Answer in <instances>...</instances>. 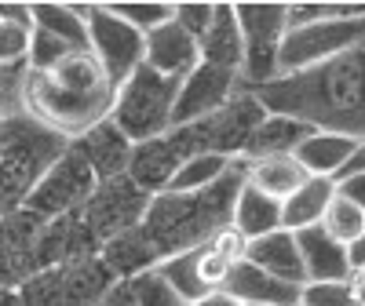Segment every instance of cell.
<instances>
[{
  "label": "cell",
  "mask_w": 365,
  "mask_h": 306,
  "mask_svg": "<svg viewBox=\"0 0 365 306\" xmlns=\"http://www.w3.org/2000/svg\"><path fill=\"white\" fill-rule=\"evenodd\" d=\"M91 190H96V175H91L81 153L73 146H66L51 161V168L37 179V186L29 190L22 208L41 219H58V216H70V211H81L84 201L91 197Z\"/></svg>",
  "instance_id": "9"
},
{
  "label": "cell",
  "mask_w": 365,
  "mask_h": 306,
  "mask_svg": "<svg viewBox=\"0 0 365 306\" xmlns=\"http://www.w3.org/2000/svg\"><path fill=\"white\" fill-rule=\"evenodd\" d=\"M227 164L230 161L216 157V153H201V157L187 161V164L175 172V179L168 182V194H197V190L212 186V182L227 172Z\"/></svg>",
  "instance_id": "29"
},
{
  "label": "cell",
  "mask_w": 365,
  "mask_h": 306,
  "mask_svg": "<svg viewBox=\"0 0 365 306\" xmlns=\"http://www.w3.org/2000/svg\"><path fill=\"white\" fill-rule=\"evenodd\" d=\"M245 186V161H230L227 172L212 182V186L197 194H158L150 197L146 216L139 223V233L146 237L150 252L158 255V263L194 252L205 241H212L223 226H230L234 201Z\"/></svg>",
  "instance_id": "2"
},
{
  "label": "cell",
  "mask_w": 365,
  "mask_h": 306,
  "mask_svg": "<svg viewBox=\"0 0 365 306\" xmlns=\"http://www.w3.org/2000/svg\"><path fill=\"white\" fill-rule=\"evenodd\" d=\"M70 146L66 135L51 132L26 110L0 120V219L22 208L37 179L51 168V161Z\"/></svg>",
  "instance_id": "4"
},
{
  "label": "cell",
  "mask_w": 365,
  "mask_h": 306,
  "mask_svg": "<svg viewBox=\"0 0 365 306\" xmlns=\"http://www.w3.org/2000/svg\"><path fill=\"white\" fill-rule=\"evenodd\" d=\"M29 51V29L0 22V66H26Z\"/></svg>",
  "instance_id": "38"
},
{
  "label": "cell",
  "mask_w": 365,
  "mask_h": 306,
  "mask_svg": "<svg viewBox=\"0 0 365 306\" xmlns=\"http://www.w3.org/2000/svg\"><path fill=\"white\" fill-rule=\"evenodd\" d=\"M70 146L84 157V164L91 168L96 182H106V179H117L128 172V161H132V142L113 128V120H99L91 125L88 132H81L77 139H70Z\"/></svg>",
  "instance_id": "14"
},
{
  "label": "cell",
  "mask_w": 365,
  "mask_h": 306,
  "mask_svg": "<svg viewBox=\"0 0 365 306\" xmlns=\"http://www.w3.org/2000/svg\"><path fill=\"white\" fill-rule=\"evenodd\" d=\"M99 259L110 266V273H113L117 281L139 278V273H146V270L158 266V255L150 252V244H146V237L139 233V226L110 237L103 248H99Z\"/></svg>",
  "instance_id": "25"
},
{
  "label": "cell",
  "mask_w": 365,
  "mask_h": 306,
  "mask_svg": "<svg viewBox=\"0 0 365 306\" xmlns=\"http://www.w3.org/2000/svg\"><path fill=\"white\" fill-rule=\"evenodd\" d=\"M365 172V139H358L354 142V149H351V157L340 164V172L332 175V182H340V179H351V175H361Z\"/></svg>",
  "instance_id": "41"
},
{
  "label": "cell",
  "mask_w": 365,
  "mask_h": 306,
  "mask_svg": "<svg viewBox=\"0 0 365 306\" xmlns=\"http://www.w3.org/2000/svg\"><path fill=\"white\" fill-rule=\"evenodd\" d=\"M347 263H351V273H358V270L365 266V233L347 244Z\"/></svg>",
  "instance_id": "43"
},
{
  "label": "cell",
  "mask_w": 365,
  "mask_h": 306,
  "mask_svg": "<svg viewBox=\"0 0 365 306\" xmlns=\"http://www.w3.org/2000/svg\"><path fill=\"white\" fill-rule=\"evenodd\" d=\"M22 306H66L63 302V281H58V266L55 270H37L19 285Z\"/></svg>",
  "instance_id": "33"
},
{
  "label": "cell",
  "mask_w": 365,
  "mask_h": 306,
  "mask_svg": "<svg viewBox=\"0 0 365 306\" xmlns=\"http://www.w3.org/2000/svg\"><path fill=\"white\" fill-rule=\"evenodd\" d=\"M197 63H201L197 41L182 33L175 22H165L158 29H150V33H143V66H150L154 73L182 80Z\"/></svg>",
  "instance_id": "15"
},
{
  "label": "cell",
  "mask_w": 365,
  "mask_h": 306,
  "mask_svg": "<svg viewBox=\"0 0 365 306\" xmlns=\"http://www.w3.org/2000/svg\"><path fill=\"white\" fill-rule=\"evenodd\" d=\"M296 306H365L354 281H318V285H303Z\"/></svg>",
  "instance_id": "31"
},
{
  "label": "cell",
  "mask_w": 365,
  "mask_h": 306,
  "mask_svg": "<svg viewBox=\"0 0 365 306\" xmlns=\"http://www.w3.org/2000/svg\"><path fill=\"white\" fill-rule=\"evenodd\" d=\"M110 15H117L120 22H128L139 33H150L165 22H172V4H161V0H143V4H106Z\"/></svg>",
  "instance_id": "32"
},
{
  "label": "cell",
  "mask_w": 365,
  "mask_h": 306,
  "mask_svg": "<svg viewBox=\"0 0 365 306\" xmlns=\"http://www.w3.org/2000/svg\"><path fill=\"white\" fill-rule=\"evenodd\" d=\"M296 248L303 259L307 285L318 281H351V263H347V244H340L325 226H307L296 230Z\"/></svg>",
  "instance_id": "16"
},
{
  "label": "cell",
  "mask_w": 365,
  "mask_h": 306,
  "mask_svg": "<svg viewBox=\"0 0 365 306\" xmlns=\"http://www.w3.org/2000/svg\"><path fill=\"white\" fill-rule=\"evenodd\" d=\"M201 153H205V128H201V120H194V125H175V128H168L158 139L135 142L125 175L135 182L143 194L158 197V194L168 190V182L175 179V172L187 161L201 157Z\"/></svg>",
  "instance_id": "7"
},
{
  "label": "cell",
  "mask_w": 365,
  "mask_h": 306,
  "mask_svg": "<svg viewBox=\"0 0 365 306\" xmlns=\"http://www.w3.org/2000/svg\"><path fill=\"white\" fill-rule=\"evenodd\" d=\"M354 149V139L347 135H336V132H314L307 135L299 146H296V164L307 172L311 179H332L340 172V164L351 157Z\"/></svg>",
  "instance_id": "23"
},
{
  "label": "cell",
  "mask_w": 365,
  "mask_h": 306,
  "mask_svg": "<svg viewBox=\"0 0 365 306\" xmlns=\"http://www.w3.org/2000/svg\"><path fill=\"white\" fill-rule=\"evenodd\" d=\"M26 66H0V120L26 110Z\"/></svg>",
  "instance_id": "35"
},
{
  "label": "cell",
  "mask_w": 365,
  "mask_h": 306,
  "mask_svg": "<svg viewBox=\"0 0 365 306\" xmlns=\"http://www.w3.org/2000/svg\"><path fill=\"white\" fill-rule=\"evenodd\" d=\"M237 91H241V77L237 73L220 70V66H208V63H197L187 77L179 80L175 106H172V128L212 117L216 110H223Z\"/></svg>",
  "instance_id": "12"
},
{
  "label": "cell",
  "mask_w": 365,
  "mask_h": 306,
  "mask_svg": "<svg viewBox=\"0 0 365 306\" xmlns=\"http://www.w3.org/2000/svg\"><path fill=\"white\" fill-rule=\"evenodd\" d=\"M245 91L267 113L296 117L314 132H336L358 142L365 139V37L329 63Z\"/></svg>",
  "instance_id": "1"
},
{
  "label": "cell",
  "mask_w": 365,
  "mask_h": 306,
  "mask_svg": "<svg viewBox=\"0 0 365 306\" xmlns=\"http://www.w3.org/2000/svg\"><path fill=\"white\" fill-rule=\"evenodd\" d=\"M58 281H63V302L66 306H99L106 299V292L117 285V278L99 255L63 263L58 266Z\"/></svg>",
  "instance_id": "19"
},
{
  "label": "cell",
  "mask_w": 365,
  "mask_h": 306,
  "mask_svg": "<svg viewBox=\"0 0 365 306\" xmlns=\"http://www.w3.org/2000/svg\"><path fill=\"white\" fill-rule=\"evenodd\" d=\"M230 226L249 241L256 237H267L274 230H282V201H274L259 190H252L249 182L241 186L237 201H234V211H230Z\"/></svg>",
  "instance_id": "22"
},
{
  "label": "cell",
  "mask_w": 365,
  "mask_h": 306,
  "mask_svg": "<svg viewBox=\"0 0 365 306\" xmlns=\"http://www.w3.org/2000/svg\"><path fill=\"white\" fill-rule=\"evenodd\" d=\"M117 88L103 77L91 51H73L48 73L26 70V113L37 117L51 132L77 139L91 125L110 117Z\"/></svg>",
  "instance_id": "3"
},
{
  "label": "cell",
  "mask_w": 365,
  "mask_h": 306,
  "mask_svg": "<svg viewBox=\"0 0 365 306\" xmlns=\"http://www.w3.org/2000/svg\"><path fill=\"white\" fill-rule=\"evenodd\" d=\"M99 306H139L132 281H117V285H113V288L106 292V299H103Z\"/></svg>",
  "instance_id": "42"
},
{
  "label": "cell",
  "mask_w": 365,
  "mask_h": 306,
  "mask_svg": "<svg viewBox=\"0 0 365 306\" xmlns=\"http://www.w3.org/2000/svg\"><path fill=\"white\" fill-rule=\"evenodd\" d=\"M223 295H230L237 306H296L299 302V288L296 285H285L270 273L256 270L252 263L241 259L220 288Z\"/></svg>",
  "instance_id": "17"
},
{
  "label": "cell",
  "mask_w": 365,
  "mask_h": 306,
  "mask_svg": "<svg viewBox=\"0 0 365 306\" xmlns=\"http://www.w3.org/2000/svg\"><path fill=\"white\" fill-rule=\"evenodd\" d=\"M351 281H354V288H358V295H361V302H365V266H361L358 273H351Z\"/></svg>",
  "instance_id": "46"
},
{
  "label": "cell",
  "mask_w": 365,
  "mask_h": 306,
  "mask_svg": "<svg viewBox=\"0 0 365 306\" xmlns=\"http://www.w3.org/2000/svg\"><path fill=\"white\" fill-rule=\"evenodd\" d=\"M0 22H4V26H26V29H34L29 4H8V0H0Z\"/></svg>",
  "instance_id": "40"
},
{
  "label": "cell",
  "mask_w": 365,
  "mask_h": 306,
  "mask_svg": "<svg viewBox=\"0 0 365 306\" xmlns=\"http://www.w3.org/2000/svg\"><path fill=\"white\" fill-rule=\"evenodd\" d=\"M212 11H216V4H205V0H182V4H172V22L187 37L201 41L208 22H212Z\"/></svg>",
  "instance_id": "36"
},
{
  "label": "cell",
  "mask_w": 365,
  "mask_h": 306,
  "mask_svg": "<svg viewBox=\"0 0 365 306\" xmlns=\"http://www.w3.org/2000/svg\"><path fill=\"white\" fill-rule=\"evenodd\" d=\"M263 117H267V110L249 95L245 88H241L223 110H216L212 117L201 120L205 153H216V157H223V161H237L241 153H245V146H249V135L256 132V125Z\"/></svg>",
  "instance_id": "13"
},
{
  "label": "cell",
  "mask_w": 365,
  "mask_h": 306,
  "mask_svg": "<svg viewBox=\"0 0 365 306\" xmlns=\"http://www.w3.org/2000/svg\"><path fill=\"white\" fill-rule=\"evenodd\" d=\"M241 33V88H259L278 77V51L289 33V4H234Z\"/></svg>",
  "instance_id": "6"
},
{
  "label": "cell",
  "mask_w": 365,
  "mask_h": 306,
  "mask_svg": "<svg viewBox=\"0 0 365 306\" xmlns=\"http://www.w3.org/2000/svg\"><path fill=\"white\" fill-rule=\"evenodd\" d=\"M0 306H22L19 288H4V285H0Z\"/></svg>",
  "instance_id": "45"
},
{
  "label": "cell",
  "mask_w": 365,
  "mask_h": 306,
  "mask_svg": "<svg viewBox=\"0 0 365 306\" xmlns=\"http://www.w3.org/2000/svg\"><path fill=\"white\" fill-rule=\"evenodd\" d=\"M245 263H252L256 270L270 273L285 285H296L303 288L307 285V273H303V259H299V248H296V237L289 230H274L267 237H256L245 244Z\"/></svg>",
  "instance_id": "18"
},
{
  "label": "cell",
  "mask_w": 365,
  "mask_h": 306,
  "mask_svg": "<svg viewBox=\"0 0 365 306\" xmlns=\"http://www.w3.org/2000/svg\"><path fill=\"white\" fill-rule=\"evenodd\" d=\"M332 186H336L340 197H347L351 204H358V208L365 211V172H361V175H351V179H340V182H332Z\"/></svg>",
  "instance_id": "39"
},
{
  "label": "cell",
  "mask_w": 365,
  "mask_h": 306,
  "mask_svg": "<svg viewBox=\"0 0 365 306\" xmlns=\"http://www.w3.org/2000/svg\"><path fill=\"white\" fill-rule=\"evenodd\" d=\"M311 175L303 172L296 164V157L289 153V157H263V161H245V182L252 190L274 197V201H285L292 197L303 182H307Z\"/></svg>",
  "instance_id": "24"
},
{
  "label": "cell",
  "mask_w": 365,
  "mask_h": 306,
  "mask_svg": "<svg viewBox=\"0 0 365 306\" xmlns=\"http://www.w3.org/2000/svg\"><path fill=\"white\" fill-rule=\"evenodd\" d=\"M29 273H34V270H29V263L11 248V241L4 233V223H0V285H4V288H19Z\"/></svg>",
  "instance_id": "37"
},
{
  "label": "cell",
  "mask_w": 365,
  "mask_h": 306,
  "mask_svg": "<svg viewBox=\"0 0 365 306\" xmlns=\"http://www.w3.org/2000/svg\"><path fill=\"white\" fill-rule=\"evenodd\" d=\"M154 273L158 278L187 302V306H194L197 299H205V295H212L208 292V285L201 281V270H197V252H182V255H172V259H165V263H158L154 266Z\"/></svg>",
  "instance_id": "28"
},
{
  "label": "cell",
  "mask_w": 365,
  "mask_h": 306,
  "mask_svg": "<svg viewBox=\"0 0 365 306\" xmlns=\"http://www.w3.org/2000/svg\"><path fill=\"white\" fill-rule=\"evenodd\" d=\"M66 55H73L70 44L48 37L44 29H29V51H26V70L29 73H48L63 63Z\"/></svg>",
  "instance_id": "34"
},
{
  "label": "cell",
  "mask_w": 365,
  "mask_h": 306,
  "mask_svg": "<svg viewBox=\"0 0 365 306\" xmlns=\"http://www.w3.org/2000/svg\"><path fill=\"white\" fill-rule=\"evenodd\" d=\"M365 37V15L361 19H332V22H311V26H289V33L278 51V77L311 70L318 63L344 55Z\"/></svg>",
  "instance_id": "8"
},
{
  "label": "cell",
  "mask_w": 365,
  "mask_h": 306,
  "mask_svg": "<svg viewBox=\"0 0 365 306\" xmlns=\"http://www.w3.org/2000/svg\"><path fill=\"white\" fill-rule=\"evenodd\" d=\"M84 29H88V51L113 88H120L143 66V33L128 22H120L117 15H110L106 4H88Z\"/></svg>",
  "instance_id": "10"
},
{
  "label": "cell",
  "mask_w": 365,
  "mask_h": 306,
  "mask_svg": "<svg viewBox=\"0 0 365 306\" xmlns=\"http://www.w3.org/2000/svg\"><path fill=\"white\" fill-rule=\"evenodd\" d=\"M146 204H150V194H143L128 175H117V179L96 182V190L81 208V223L96 233L99 244H106L110 237L139 226L146 216Z\"/></svg>",
  "instance_id": "11"
},
{
  "label": "cell",
  "mask_w": 365,
  "mask_h": 306,
  "mask_svg": "<svg viewBox=\"0 0 365 306\" xmlns=\"http://www.w3.org/2000/svg\"><path fill=\"white\" fill-rule=\"evenodd\" d=\"M332 194H336L332 179H307L292 197L282 201V230L296 233L307 226H322V216H325Z\"/></svg>",
  "instance_id": "26"
},
{
  "label": "cell",
  "mask_w": 365,
  "mask_h": 306,
  "mask_svg": "<svg viewBox=\"0 0 365 306\" xmlns=\"http://www.w3.org/2000/svg\"><path fill=\"white\" fill-rule=\"evenodd\" d=\"M314 135L311 125H303L296 117H282V113H267L256 132L249 135V146L241 153V161H263V157H289L296 153V146Z\"/></svg>",
  "instance_id": "20"
},
{
  "label": "cell",
  "mask_w": 365,
  "mask_h": 306,
  "mask_svg": "<svg viewBox=\"0 0 365 306\" xmlns=\"http://www.w3.org/2000/svg\"><path fill=\"white\" fill-rule=\"evenodd\" d=\"M84 8L77 4H29L34 29H44L48 37L70 44L73 51H88V29H84Z\"/></svg>",
  "instance_id": "27"
},
{
  "label": "cell",
  "mask_w": 365,
  "mask_h": 306,
  "mask_svg": "<svg viewBox=\"0 0 365 306\" xmlns=\"http://www.w3.org/2000/svg\"><path fill=\"white\" fill-rule=\"evenodd\" d=\"M322 226L336 237L340 244H351V241H358V237L365 233V211H361L358 204H351L347 197L332 194L325 216H322Z\"/></svg>",
  "instance_id": "30"
},
{
  "label": "cell",
  "mask_w": 365,
  "mask_h": 306,
  "mask_svg": "<svg viewBox=\"0 0 365 306\" xmlns=\"http://www.w3.org/2000/svg\"><path fill=\"white\" fill-rule=\"evenodd\" d=\"M175 91H179V80L161 77L150 66H139L113 95V106H110L113 128L125 135L132 146L165 135L172 128Z\"/></svg>",
  "instance_id": "5"
},
{
  "label": "cell",
  "mask_w": 365,
  "mask_h": 306,
  "mask_svg": "<svg viewBox=\"0 0 365 306\" xmlns=\"http://www.w3.org/2000/svg\"><path fill=\"white\" fill-rule=\"evenodd\" d=\"M197 55L201 63L220 66L241 77V33H237V19H234V4H216L212 22L205 29V37L197 41Z\"/></svg>",
  "instance_id": "21"
},
{
  "label": "cell",
  "mask_w": 365,
  "mask_h": 306,
  "mask_svg": "<svg viewBox=\"0 0 365 306\" xmlns=\"http://www.w3.org/2000/svg\"><path fill=\"white\" fill-rule=\"evenodd\" d=\"M194 306H237L230 295H223V292H212V295H205V299H197Z\"/></svg>",
  "instance_id": "44"
}]
</instances>
